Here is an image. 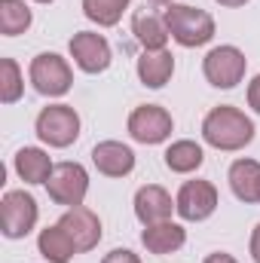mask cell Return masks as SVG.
<instances>
[{
  "instance_id": "10",
  "label": "cell",
  "mask_w": 260,
  "mask_h": 263,
  "mask_svg": "<svg viewBox=\"0 0 260 263\" xmlns=\"http://www.w3.org/2000/svg\"><path fill=\"white\" fill-rule=\"evenodd\" d=\"M70 55H73V65L86 73H101L110 67V43L101 37V34H92V31H80L70 37Z\"/></svg>"
},
{
  "instance_id": "24",
  "label": "cell",
  "mask_w": 260,
  "mask_h": 263,
  "mask_svg": "<svg viewBox=\"0 0 260 263\" xmlns=\"http://www.w3.org/2000/svg\"><path fill=\"white\" fill-rule=\"evenodd\" d=\"M101 263H141V257L135 251H129V248H114L110 254H104Z\"/></svg>"
},
{
  "instance_id": "31",
  "label": "cell",
  "mask_w": 260,
  "mask_h": 263,
  "mask_svg": "<svg viewBox=\"0 0 260 263\" xmlns=\"http://www.w3.org/2000/svg\"><path fill=\"white\" fill-rule=\"evenodd\" d=\"M257 202H260V190H257Z\"/></svg>"
},
{
  "instance_id": "23",
  "label": "cell",
  "mask_w": 260,
  "mask_h": 263,
  "mask_svg": "<svg viewBox=\"0 0 260 263\" xmlns=\"http://www.w3.org/2000/svg\"><path fill=\"white\" fill-rule=\"evenodd\" d=\"M25 92V77L15 65V59H0V101L15 104Z\"/></svg>"
},
{
  "instance_id": "8",
  "label": "cell",
  "mask_w": 260,
  "mask_h": 263,
  "mask_svg": "<svg viewBox=\"0 0 260 263\" xmlns=\"http://www.w3.org/2000/svg\"><path fill=\"white\" fill-rule=\"evenodd\" d=\"M172 129V114L159 104H141L129 114V135L138 144H162Z\"/></svg>"
},
{
  "instance_id": "9",
  "label": "cell",
  "mask_w": 260,
  "mask_h": 263,
  "mask_svg": "<svg viewBox=\"0 0 260 263\" xmlns=\"http://www.w3.org/2000/svg\"><path fill=\"white\" fill-rule=\"evenodd\" d=\"M178 214L184 220H208L217 208V187L211 181H187L181 190H178Z\"/></svg>"
},
{
  "instance_id": "17",
  "label": "cell",
  "mask_w": 260,
  "mask_h": 263,
  "mask_svg": "<svg viewBox=\"0 0 260 263\" xmlns=\"http://www.w3.org/2000/svg\"><path fill=\"white\" fill-rule=\"evenodd\" d=\"M230 190L242 202H257V190H260V162L257 159H236L230 165Z\"/></svg>"
},
{
  "instance_id": "27",
  "label": "cell",
  "mask_w": 260,
  "mask_h": 263,
  "mask_svg": "<svg viewBox=\"0 0 260 263\" xmlns=\"http://www.w3.org/2000/svg\"><path fill=\"white\" fill-rule=\"evenodd\" d=\"M251 257H254V263H260V223L251 233Z\"/></svg>"
},
{
  "instance_id": "25",
  "label": "cell",
  "mask_w": 260,
  "mask_h": 263,
  "mask_svg": "<svg viewBox=\"0 0 260 263\" xmlns=\"http://www.w3.org/2000/svg\"><path fill=\"white\" fill-rule=\"evenodd\" d=\"M248 104L260 114V73L251 80V86H248Z\"/></svg>"
},
{
  "instance_id": "1",
  "label": "cell",
  "mask_w": 260,
  "mask_h": 263,
  "mask_svg": "<svg viewBox=\"0 0 260 263\" xmlns=\"http://www.w3.org/2000/svg\"><path fill=\"white\" fill-rule=\"evenodd\" d=\"M202 138L217 150H242V147H248L254 141V123L239 107L220 104L205 117Z\"/></svg>"
},
{
  "instance_id": "28",
  "label": "cell",
  "mask_w": 260,
  "mask_h": 263,
  "mask_svg": "<svg viewBox=\"0 0 260 263\" xmlns=\"http://www.w3.org/2000/svg\"><path fill=\"white\" fill-rule=\"evenodd\" d=\"M217 3H220V6H245L248 0H217Z\"/></svg>"
},
{
  "instance_id": "12",
  "label": "cell",
  "mask_w": 260,
  "mask_h": 263,
  "mask_svg": "<svg viewBox=\"0 0 260 263\" xmlns=\"http://www.w3.org/2000/svg\"><path fill=\"white\" fill-rule=\"evenodd\" d=\"M172 211H178V205L172 202L169 190H162L159 184H147L135 193V217L150 227V223H162L172 217Z\"/></svg>"
},
{
  "instance_id": "30",
  "label": "cell",
  "mask_w": 260,
  "mask_h": 263,
  "mask_svg": "<svg viewBox=\"0 0 260 263\" xmlns=\"http://www.w3.org/2000/svg\"><path fill=\"white\" fill-rule=\"evenodd\" d=\"M37 3H52V0H37Z\"/></svg>"
},
{
  "instance_id": "19",
  "label": "cell",
  "mask_w": 260,
  "mask_h": 263,
  "mask_svg": "<svg viewBox=\"0 0 260 263\" xmlns=\"http://www.w3.org/2000/svg\"><path fill=\"white\" fill-rule=\"evenodd\" d=\"M132 31H135V37L144 49H165V40H169L165 18L150 15V12H138L132 18Z\"/></svg>"
},
{
  "instance_id": "5",
  "label": "cell",
  "mask_w": 260,
  "mask_h": 263,
  "mask_svg": "<svg viewBox=\"0 0 260 263\" xmlns=\"http://www.w3.org/2000/svg\"><path fill=\"white\" fill-rule=\"evenodd\" d=\"M245 67H248V62H245V52L242 49H236V46H214L205 55V62H202V73H205V80L211 86L233 89V86L242 83Z\"/></svg>"
},
{
  "instance_id": "13",
  "label": "cell",
  "mask_w": 260,
  "mask_h": 263,
  "mask_svg": "<svg viewBox=\"0 0 260 263\" xmlns=\"http://www.w3.org/2000/svg\"><path fill=\"white\" fill-rule=\"evenodd\" d=\"M92 162L107 178H126L135 168V153L123 141H101L92 147Z\"/></svg>"
},
{
  "instance_id": "7",
  "label": "cell",
  "mask_w": 260,
  "mask_h": 263,
  "mask_svg": "<svg viewBox=\"0 0 260 263\" xmlns=\"http://www.w3.org/2000/svg\"><path fill=\"white\" fill-rule=\"evenodd\" d=\"M31 83L40 95H49V98H59L65 95L73 83V70L62 55L55 52H40L34 62H31Z\"/></svg>"
},
{
  "instance_id": "15",
  "label": "cell",
  "mask_w": 260,
  "mask_h": 263,
  "mask_svg": "<svg viewBox=\"0 0 260 263\" xmlns=\"http://www.w3.org/2000/svg\"><path fill=\"white\" fill-rule=\"evenodd\" d=\"M175 73V55L169 49H144L138 59V77L147 89H162Z\"/></svg>"
},
{
  "instance_id": "14",
  "label": "cell",
  "mask_w": 260,
  "mask_h": 263,
  "mask_svg": "<svg viewBox=\"0 0 260 263\" xmlns=\"http://www.w3.org/2000/svg\"><path fill=\"white\" fill-rule=\"evenodd\" d=\"M184 242H187V230H184L181 223H172V220L150 223V227H144V233H141V245H144L150 254H156V257L178 251Z\"/></svg>"
},
{
  "instance_id": "21",
  "label": "cell",
  "mask_w": 260,
  "mask_h": 263,
  "mask_svg": "<svg viewBox=\"0 0 260 263\" xmlns=\"http://www.w3.org/2000/svg\"><path fill=\"white\" fill-rule=\"evenodd\" d=\"M31 9L25 0H0V34L3 37H15L25 34L31 28Z\"/></svg>"
},
{
  "instance_id": "18",
  "label": "cell",
  "mask_w": 260,
  "mask_h": 263,
  "mask_svg": "<svg viewBox=\"0 0 260 263\" xmlns=\"http://www.w3.org/2000/svg\"><path fill=\"white\" fill-rule=\"evenodd\" d=\"M37 248H40V254L49 263H70V257L77 254V245L70 242V236L62 230V223L46 227L40 233V239H37Z\"/></svg>"
},
{
  "instance_id": "20",
  "label": "cell",
  "mask_w": 260,
  "mask_h": 263,
  "mask_svg": "<svg viewBox=\"0 0 260 263\" xmlns=\"http://www.w3.org/2000/svg\"><path fill=\"white\" fill-rule=\"evenodd\" d=\"M205 162V153L196 141H175L169 150H165V165L178 175H190L199 165Z\"/></svg>"
},
{
  "instance_id": "4",
  "label": "cell",
  "mask_w": 260,
  "mask_h": 263,
  "mask_svg": "<svg viewBox=\"0 0 260 263\" xmlns=\"http://www.w3.org/2000/svg\"><path fill=\"white\" fill-rule=\"evenodd\" d=\"M37 135L49 147H70L80 138V117L70 104H49L37 117Z\"/></svg>"
},
{
  "instance_id": "11",
  "label": "cell",
  "mask_w": 260,
  "mask_h": 263,
  "mask_svg": "<svg viewBox=\"0 0 260 263\" xmlns=\"http://www.w3.org/2000/svg\"><path fill=\"white\" fill-rule=\"evenodd\" d=\"M62 230L70 236V242L77 245V251H92L98 242H101V220L92 208L86 205H77V208H67L62 214Z\"/></svg>"
},
{
  "instance_id": "26",
  "label": "cell",
  "mask_w": 260,
  "mask_h": 263,
  "mask_svg": "<svg viewBox=\"0 0 260 263\" xmlns=\"http://www.w3.org/2000/svg\"><path fill=\"white\" fill-rule=\"evenodd\" d=\"M202 263H239V260H236L233 254H224V251H214V254H208V257H205Z\"/></svg>"
},
{
  "instance_id": "29",
  "label": "cell",
  "mask_w": 260,
  "mask_h": 263,
  "mask_svg": "<svg viewBox=\"0 0 260 263\" xmlns=\"http://www.w3.org/2000/svg\"><path fill=\"white\" fill-rule=\"evenodd\" d=\"M150 3H153V6H172L175 0H150Z\"/></svg>"
},
{
  "instance_id": "3",
  "label": "cell",
  "mask_w": 260,
  "mask_h": 263,
  "mask_svg": "<svg viewBox=\"0 0 260 263\" xmlns=\"http://www.w3.org/2000/svg\"><path fill=\"white\" fill-rule=\"evenodd\" d=\"M37 199L25 190H9L0 202V230L6 239H25L37 223Z\"/></svg>"
},
{
  "instance_id": "2",
  "label": "cell",
  "mask_w": 260,
  "mask_h": 263,
  "mask_svg": "<svg viewBox=\"0 0 260 263\" xmlns=\"http://www.w3.org/2000/svg\"><path fill=\"white\" fill-rule=\"evenodd\" d=\"M165 28L172 34L175 43L196 49V46H205L211 37H214V18L199 9V6H187V3H172L165 9Z\"/></svg>"
},
{
  "instance_id": "16",
  "label": "cell",
  "mask_w": 260,
  "mask_h": 263,
  "mask_svg": "<svg viewBox=\"0 0 260 263\" xmlns=\"http://www.w3.org/2000/svg\"><path fill=\"white\" fill-rule=\"evenodd\" d=\"M52 159L49 153H43L40 147H22L15 153V172L25 184H46L52 175Z\"/></svg>"
},
{
  "instance_id": "22",
  "label": "cell",
  "mask_w": 260,
  "mask_h": 263,
  "mask_svg": "<svg viewBox=\"0 0 260 263\" xmlns=\"http://www.w3.org/2000/svg\"><path fill=\"white\" fill-rule=\"evenodd\" d=\"M129 3L132 0H83V12L89 22L101 28H114L123 18V12L129 9Z\"/></svg>"
},
{
  "instance_id": "6",
  "label": "cell",
  "mask_w": 260,
  "mask_h": 263,
  "mask_svg": "<svg viewBox=\"0 0 260 263\" xmlns=\"http://www.w3.org/2000/svg\"><path fill=\"white\" fill-rule=\"evenodd\" d=\"M46 190H49L52 202L77 208V205H83V199L89 193V175L80 162H59L46 181Z\"/></svg>"
}]
</instances>
